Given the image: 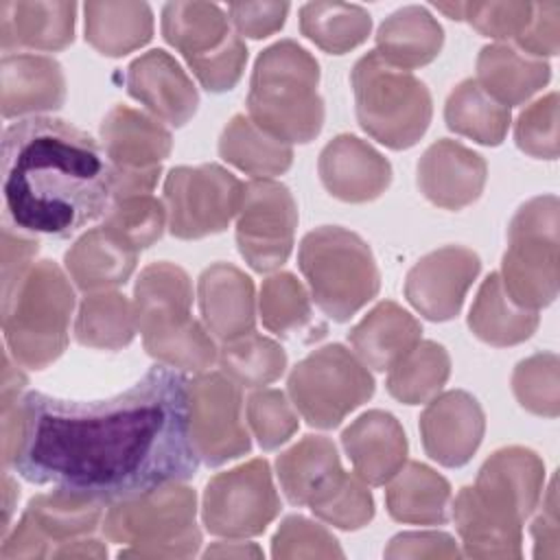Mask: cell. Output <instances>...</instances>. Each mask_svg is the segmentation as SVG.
Masks as SVG:
<instances>
[{
    "mask_svg": "<svg viewBox=\"0 0 560 560\" xmlns=\"http://www.w3.org/2000/svg\"><path fill=\"white\" fill-rule=\"evenodd\" d=\"M2 462L31 483H55L112 503L192 479L188 381L153 365L105 400L2 392Z\"/></svg>",
    "mask_w": 560,
    "mask_h": 560,
    "instance_id": "obj_1",
    "label": "cell"
},
{
    "mask_svg": "<svg viewBox=\"0 0 560 560\" xmlns=\"http://www.w3.org/2000/svg\"><path fill=\"white\" fill-rule=\"evenodd\" d=\"M0 166L4 210L22 232L68 238L112 203L107 155L72 122L35 116L9 125Z\"/></svg>",
    "mask_w": 560,
    "mask_h": 560,
    "instance_id": "obj_2",
    "label": "cell"
},
{
    "mask_svg": "<svg viewBox=\"0 0 560 560\" xmlns=\"http://www.w3.org/2000/svg\"><path fill=\"white\" fill-rule=\"evenodd\" d=\"M319 63L293 39L265 48L252 70L247 112L269 136L291 144L315 140L324 127V101L317 94Z\"/></svg>",
    "mask_w": 560,
    "mask_h": 560,
    "instance_id": "obj_3",
    "label": "cell"
},
{
    "mask_svg": "<svg viewBox=\"0 0 560 560\" xmlns=\"http://www.w3.org/2000/svg\"><path fill=\"white\" fill-rule=\"evenodd\" d=\"M192 284L173 262L147 265L133 287L136 328L144 350L168 368L203 372L219 352L208 330L192 319Z\"/></svg>",
    "mask_w": 560,
    "mask_h": 560,
    "instance_id": "obj_4",
    "label": "cell"
},
{
    "mask_svg": "<svg viewBox=\"0 0 560 560\" xmlns=\"http://www.w3.org/2000/svg\"><path fill=\"white\" fill-rule=\"evenodd\" d=\"M74 291L52 260L31 265L2 291V328L7 352L28 370H44L68 346Z\"/></svg>",
    "mask_w": 560,
    "mask_h": 560,
    "instance_id": "obj_5",
    "label": "cell"
},
{
    "mask_svg": "<svg viewBox=\"0 0 560 560\" xmlns=\"http://www.w3.org/2000/svg\"><path fill=\"white\" fill-rule=\"evenodd\" d=\"M195 512V490L171 481L112 501L101 525L107 540L131 545L118 558H188L201 545Z\"/></svg>",
    "mask_w": 560,
    "mask_h": 560,
    "instance_id": "obj_6",
    "label": "cell"
},
{
    "mask_svg": "<svg viewBox=\"0 0 560 560\" xmlns=\"http://www.w3.org/2000/svg\"><path fill=\"white\" fill-rule=\"evenodd\" d=\"M311 298L335 322H348L381 289V276L370 245L339 225H322L304 234L298 249Z\"/></svg>",
    "mask_w": 560,
    "mask_h": 560,
    "instance_id": "obj_7",
    "label": "cell"
},
{
    "mask_svg": "<svg viewBox=\"0 0 560 560\" xmlns=\"http://www.w3.org/2000/svg\"><path fill=\"white\" fill-rule=\"evenodd\" d=\"M350 83L359 127L376 142L400 151L413 147L429 129L433 114L429 88L409 70L383 61L376 50L354 63Z\"/></svg>",
    "mask_w": 560,
    "mask_h": 560,
    "instance_id": "obj_8",
    "label": "cell"
},
{
    "mask_svg": "<svg viewBox=\"0 0 560 560\" xmlns=\"http://www.w3.org/2000/svg\"><path fill=\"white\" fill-rule=\"evenodd\" d=\"M558 210L556 195H540L525 201L508 225L499 276L518 306L538 311L558 295Z\"/></svg>",
    "mask_w": 560,
    "mask_h": 560,
    "instance_id": "obj_9",
    "label": "cell"
},
{
    "mask_svg": "<svg viewBox=\"0 0 560 560\" xmlns=\"http://www.w3.org/2000/svg\"><path fill=\"white\" fill-rule=\"evenodd\" d=\"M287 392L300 416L317 429H335L374 394L368 368L341 343H328L306 354L291 370Z\"/></svg>",
    "mask_w": 560,
    "mask_h": 560,
    "instance_id": "obj_10",
    "label": "cell"
},
{
    "mask_svg": "<svg viewBox=\"0 0 560 560\" xmlns=\"http://www.w3.org/2000/svg\"><path fill=\"white\" fill-rule=\"evenodd\" d=\"M245 184L219 164L175 166L164 179L168 232L195 241L223 232L238 214Z\"/></svg>",
    "mask_w": 560,
    "mask_h": 560,
    "instance_id": "obj_11",
    "label": "cell"
},
{
    "mask_svg": "<svg viewBox=\"0 0 560 560\" xmlns=\"http://www.w3.org/2000/svg\"><path fill=\"white\" fill-rule=\"evenodd\" d=\"M101 147L112 166V201L151 195L162 173V160L173 149L166 127L138 109L114 105L101 122Z\"/></svg>",
    "mask_w": 560,
    "mask_h": 560,
    "instance_id": "obj_12",
    "label": "cell"
},
{
    "mask_svg": "<svg viewBox=\"0 0 560 560\" xmlns=\"http://www.w3.org/2000/svg\"><path fill=\"white\" fill-rule=\"evenodd\" d=\"M103 499L57 488L50 494H37L28 501L15 529L4 536L0 558H46L85 534H92L103 521Z\"/></svg>",
    "mask_w": 560,
    "mask_h": 560,
    "instance_id": "obj_13",
    "label": "cell"
},
{
    "mask_svg": "<svg viewBox=\"0 0 560 560\" xmlns=\"http://www.w3.org/2000/svg\"><path fill=\"white\" fill-rule=\"evenodd\" d=\"M280 512V497L265 459H252L214 475L201 503V518L210 534L225 538L256 536Z\"/></svg>",
    "mask_w": 560,
    "mask_h": 560,
    "instance_id": "obj_14",
    "label": "cell"
},
{
    "mask_svg": "<svg viewBox=\"0 0 560 560\" xmlns=\"http://www.w3.org/2000/svg\"><path fill=\"white\" fill-rule=\"evenodd\" d=\"M241 411V385L223 372H203L188 381V435L206 466L249 453L252 440Z\"/></svg>",
    "mask_w": 560,
    "mask_h": 560,
    "instance_id": "obj_15",
    "label": "cell"
},
{
    "mask_svg": "<svg viewBox=\"0 0 560 560\" xmlns=\"http://www.w3.org/2000/svg\"><path fill=\"white\" fill-rule=\"evenodd\" d=\"M236 245L245 262L260 273L287 262L298 228V203L291 190L269 177L245 184L236 214Z\"/></svg>",
    "mask_w": 560,
    "mask_h": 560,
    "instance_id": "obj_16",
    "label": "cell"
},
{
    "mask_svg": "<svg viewBox=\"0 0 560 560\" xmlns=\"http://www.w3.org/2000/svg\"><path fill=\"white\" fill-rule=\"evenodd\" d=\"M479 256L462 245H446L422 256L405 278V298L431 322L459 315L464 298L479 276Z\"/></svg>",
    "mask_w": 560,
    "mask_h": 560,
    "instance_id": "obj_17",
    "label": "cell"
},
{
    "mask_svg": "<svg viewBox=\"0 0 560 560\" xmlns=\"http://www.w3.org/2000/svg\"><path fill=\"white\" fill-rule=\"evenodd\" d=\"M542 483V459L532 448L505 446L483 462L472 490L486 508L523 525L540 501Z\"/></svg>",
    "mask_w": 560,
    "mask_h": 560,
    "instance_id": "obj_18",
    "label": "cell"
},
{
    "mask_svg": "<svg viewBox=\"0 0 560 560\" xmlns=\"http://www.w3.org/2000/svg\"><path fill=\"white\" fill-rule=\"evenodd\" d=\"M483 409L477 398L464 389L433 396L420 416L424 453L446 468L468 464L483 440Z\"/></svg>",
    "mask_w": 560,
    "mask_h": 560,
    "instance_id": "obj_19",
    "label": "cell"
},
{
    "mask_svg": "<svg viewBox=\"0 0 560 560\" xmlns=\"http://www.w3.org/2000/svg\"><path fill=\"white\" fill-rule=\"evenodd\" d=\"M127 94L158 120L184 127L197 112L199 94L186 70L166 50H149L133 59L125 74Z\"/></svg>",
    "mask_w": 560,
    "mask_h": 560,
    "instance_id": "obj_20",
    "label": "cell"
},
{
    "mask_svg": "<svg viewBox=\"0 0 560 560\" xmlns=\"http://www.w3.org/2000/svg\"><path fill=\"white\" fill-rule=\"evenodd\" d=\"M317 173L324 188L341 201L365 203L392 184V164L365 140L341 133L319 153Z\"/></svg>",
    "mask_w": 560,
    "mask_h": 560,
    "instance_id": "obj_21",
    "label": "cell"
},
{
    "mask_svg": "<svg viewBox=\"0 0 560 560\" xmlns=\"http://www.w3.org/2000/svg\"><path fill=\"white\" fill-rule=\"evenodd\" d=\"M486 177V160L448 138L433 142L418 162L420 192L444 210H462L477 201L483 192Z\"/></svg>",
    "mask_w": 560,
    "mask_h": 560,
    "instance_id": "obj_22",
    "label": "cell"
},
{
    "mask_svg": "<svg viewBox=\"0 0 560 560\" xmlns=\"http://www.w3.org/2000/svg\"><path fill=\"white\" fill-rule=\"evenodd\" d=\"M197 300L203 324L221 341H232L254 330V282L230 262L206 267L197 282Z\"/></svg>",
    "mask_w": 560,
    "mask_h": 560,
    "instance_id": "obj_23",
    "label": "cell"
},
{
    "mask_svg": "<svg viewBox=\"0 0 560 560\" xmlns=\"http://www.w3.org/2000/svg\"><path fill=\"white\" fill-rule=\"evenodd\" d=\"M341 444L357 477L370 486L387 483L407 459V435L400 422L383 409L361 413L341 433Z\"/></svg>",
    "mask_w": 560,
    "mask_h": 560,
    "instance_id": "obj_24",
    "label": "cell"
},
{
    "mask_svg": "<svg viewBox=\"0 0 560 560\" xmlns=\"http://www.w3.org/2000/svg\"><path fill=\"white\" fill-rule=\"evenodd\" d=\"M66 79L57 59L44 55H4L0 61V109L4 118L59 109Z\"/></svg>",
    "mask_w": 560,
    "mask_h": 560,
    "instance_id": "obj_25",
    "label": "cell"
},
{
    "mask_svg": "<svg viewBox=\"0 0 560 560\" xmlns=\"http://www.w3.org/2000/svg\"><path fill=\"white\" fill-rule=\"evenodd\" d=\"M74 2H0L2 50H61L74 39Z\"/></svg>",
    "mask_w": 560,
    "mask_h": 560,
    "instance_id": "obj_26",
    "label": "cell"
},
{
    "mask_svg": "<svg viewBox=\"0 0 560 560\" xmlns=\"http://www.w3.org/2000/svg\"><path fill=\"white\" fill-rule=\"evenodd\" d=\"M422 326L396 302H378L350 332V346L365 368L385 372L420 341Z\"/></svg>",
    "mask_w": 560,
    "mask_h": 560,
    "instance_id": "obj_27",
    "label": "cell"
},
{
    "mask_svg": "<svg viewBox=\"0 0 560 560\" xmlns=\"http://www.w3.org/2000/svg\"><path fill=\"white\" fill-rule=\"evenodd\" d=\"M162 35L182 52L188 68L221 52L236 37L225 11L212 2H166Z\"/></svg>",
    "mask_w": 560,
    "mask_h": 560,
    "instance_id": "obj_28",
    "label": "cell"
},
{
    "mask_svg": "<svg viewBox=\"0 0 560 560\" xmlns=\"http://www.w3.org/2000/svg\"><path fill=\"white\" fill-rule=\"evenodd\" d=\"M63 262L74 284L85 293H94L125 284L136 269L138 252L98 225L66 252Z\"/></svg>",
    "mask_w": 560,
    "mask_h": 560,
    "instance_id": "obj_29",
    "label": "cell"
},
{
    "mask_svg": "<svg viewBox=\"0 0 560 560\" xmlns=\"http://www.w3.org/2000/svg\"><path fill=\"white\" fill-rule=\"evenodd\" d=\"M551 79L545 59L529 57L508 44H490L477 57V83L501 105L514 107L532 98Z\"/></svg>",
    "mask_w": 560,
    "mask_h": 560,
    "instance_id": "obj_30",
    "label": "cell"
},
{
    "mask_svg": "<svg viewBox=\"0 0 560 560\" xmlns=\"http://www.w3.org/2000/svg\"><path fill=\"white\" fill-rule=\"evenodd\" d=\"M444 44L438 20L418 4L394 11L376 33V52L394 68L411 70L431 63Z\"/></svg>",
    "mask_w": 560,
    "mask_h": 560,
    "instance_id": "obj_31",
    "label": "cell"
},
{
    "mask_svg": "<svg viewBox=\"0 0 560 560\" xmlns=\"http://www.w3.org/2000/svg\"><path fill=\"white\" fill-rule=\"evenodd\" d=\"M451 486L420 462L405 464L385 490V505L394 521L411 525H444L448 521Z\"/></svg>",
    "mask_w": 560,
    "mask_h": 560,
    "instance_id": "obj_32",
    "label": "cell"
},
{
    "mask_svg": "<svg viewBox=\"0 0 560 560\" xmlns=\"http://www.w3.org/2000/svg\"><path fill=\"white\" fill-rule=\"evenodd\" d=\"M453 521L470 558H521V523L481 503L472 486H464L453 503Z\"/></svg>",
    "mask_w": 560,
    "mask_h": 560,
    "instance_id": "obj_33",
    "label": "cell"
},
{
    "mask_svg": "<svg viewBox=\"0 0 560 560\" xmlns=\"http://www.w3.org/2000/svg\"><path fill=\"white\" fill-rule=\"evenodd\" d=\"M276 472L284 497L293 505H308L343 472V468L332 440L324 435H306L278 455Z\"/></svg>",
    "mask_w": 560,
    "mask_h": 560,
    "instance_id": "obj_34",
    "label": "cell"
},
{
    "mask_svg": "<svg viewBox=\"0 0 560 560\" xmlns=\"http://www.w3.org/2000/svg\"><path fill=\"white\" fill-rule=\"evenodd\" d=\"M538 311L518 306L503 289L499 271H492L479 287L468 313V328L481 341L505 348L516 346L538 328Z\"/></svg>",
    "mask_w": 560,
    "mask_h": 560,
    "instance_id": "obj_35",
    "label": "cell"
},
{
    "mask_svg": "<svg viewBox=\"0 0 560 560\" xmlns=\"http://www.w3.org/2000/svg\"><path fill=\"white\" fill-rule=\"evenodd\" d=\"M85 42L105 57H122L153 37L147 2H85Z\"/></svg>",
    "mask_w": 560,
    "mask_h": 560,
    "instance_id": "obj_36",
    "label": "cell"
},
{
    "mask_svg": "<svg viewBox=\"0 0 560 560\" xmlns=\"http://www.w3.org/2000/svg\"><path fill=\"white\" fill-rule=\"evenodd\" d=\"M219 155L247 175L273 177L289 171L291 144L269 136L249 116L236 114L219 138Z\"/></svg>",
    "mask_w": 560,
    "mask_h": 560,
    "instance_id": "obj_37",
    "label": "cell"
},
{
    "mask_svg": "<svg viewBox=\"0 0 560 560\" xmlns=\"http://www.w3.org/2000/svg\"><path fill=\"white\" fill-rule=\"evenodd\" d=\"M444 120L451 131L497 147L508 133L510 107L494 101L475 79H464L446 98Z\"/></svg>",
    "mask_w": 560,
    "mask_h": 560,
    "instance_id": "obj_38",
    "label": "cell"
},
{
    "mask_svg": "<svg viewBox=\"0 0 560 560\" xmlns=\"http://www.w3.org/2000/svg\"><path fill=\"white\" fill-rule=\"evenodd\" d=\"M133 304L116 291H94L81 300L74 339L81 346L98 350H120L136 335Z\"/></svg>",
    "mask_w": 560,
    "mask_h": 560,
    "instance_id": "obj_39",
    "label": "cell"
},
{
    "mask_svg": "<svg viewBox=\"0 0 560 560\" xmlns=\"http://www.w3.org/2000/svg\"><path fill=\"white\" fill-rule=\"evenodd\" d=\"M372 18L359 4L306 2L300 7V31L324 52L343 55L370 35Z\"/></svg>",
    "mask_w": 560,
    "mask_h": 560,
    "instance_id": "obj_40",
    "label": "cell"
},
{
    "mask_svg": "<svg viewBox=\"0 0 560 560\" xmlns=\"http://www.w3.org/2000/svg\"><path fill=\"white\" fill-rule=\"evenodd\" d=\"M389 396L405 405H420L438 396L451 374V359L444 346L418 341L394 368L387 370Z\"/></svg>",
    "mask_w": 560,
    "mask_h": 560,
    "instance_id": "obj_41",
    "label": "cell"
},
{
    "mask_svg": "<svg viewBox=\"0 0 560 560\" xmlns=\"http://www.w3.org/2000/svg\"><path fill=\"white\" fill-rule=\"evenodd\" d=\"M217 359L221 372L241 387L273 383L287 368V352L282 346L254 330L232 341H223Z\"/></svg>",
    "mask_w": 560,
    "mask_h": 560,
    "instance_id": "obj_42",
    "label": "cell"
},
{
    "mask_svg": "<svg viewBox=\"0 0 560 560\" xmlns=\"http://www.w3.org/2000/svg\"><path fill=\"white\" fill-rule=\"evenodd\" d=\"M258 313L262 326L280 337H291L304 330L313 319L308 293L289 271L273 273L262 282Z\"/></svg>",
    "mask_w": 560,
    "mask_h": 560,
    "instance_id": "obj_43",
    "label": "cell"
},
{
    "mask_svg": "<svg viewBox=\"0 0 560 560\" xmlns=\"http://www.w3.org/2000/svg\"><path fill=\"white\" fill-rule=\"evenodd\" d=\"M166 208L160 199L151 195H136L114 199L105 212L103 228L133 252H140L160 241Z\"/></svg>",
    "mask_w": 560,
    "mask_h": 560,
    "instance_id": "obj_44",
    "label": "cell"
},
{
    "mask_svg": "<svg viewBox=\"0 0 560 560\" xmlns=\"http://www.w3.org/2000/svg\"><path fill=\"white\" fill-rule=\"evenodd\" d=\"M311 512L339 529H361L374 518V499L365 481L346 470L311 503Z\"/></svg>",
    "mask_w": 560,
    "mask_h": 560,
    "instance_id": "obj_45",
    "label": "cell"
},
{
    "mask_svg": "<svg viewBox=\"0 0 560 560\" xmlns=\"http://www.w3.org/2000/svg\"><path fill=\"white\" fill-rule=\"evenodd\" d=\"M556 352H538L514 368L512 392L518 405L536 416L556 418L560 411V381Z\"/></svg>",
    "mask_w": 560,
    "mask_h": 560,
    "instance_id": "obj_46",
    "label": "cell"
},
{
    "mask_svg": "<svg viewBox=\"0 0 560 560\" xmlns=\"http://www.w3.org/2000/svg\"><path fill=\"white\" fill-rule=\"evenodd\" d=\"M247 422L262 451L282 446L298 431V413L280 389H260L249 394Z\"/></svg>",
    "mask_w": 560,
    "mask_h": 560,
    "instance_id": "obj_47",
    "label": "cell"
},
{
    "mask_svg": "<svg viewBox=\"0 0 560 560\" xmlns=\"http://www.w3.org/2000/svg\"><path fill=\"white\" fill-rule=\"evenodd\" d=\"M514 140L532 158H558V92H549L521 112L514 125Z\"/></svg>",
    "mask_w": 560,
    "mask_h": 560,
    "instance_id": "obj_48",
    "label": "cell"
},
{
    "mask_svg": "<svg viewBox=\"0 0 560 560\" xmlns=\"http://www.w3.org/2000/svg\"><path fill=\"white\" fill-rule=\"evenodd\" d=\"M273 558H343L337 538L304 516H287L271 538Z\"/></svg>",
    "mask_w": 560,
    "mask_h": 560,
    "instance_id": "obj_49",
    "label": "cell"
},
{
    "mask_svg": "<svg viewBox=\"0 0 560 560\" xmlns=\"http://www.w3.org/2000/svg\"><path fill=\"white\" fill-rule=\"evenodd\" d=\"M534 2H464L462 20L477 33L494 39H516L532 20Z\"/></svg>",
    "mask_w": 560,
    "mask_h": 560,
    "instance_id": "obj_50",
    "label": "cell"
},
{
    "mask_svg": "<svg viewBox=\"0 0 560 560\" xmlns=\"http://www.w3.org/2000/svg\"><path fill=\"white\" fill-rule=\"evenodd\" d=\"M289 9V2H232L228 15L238 35L262 39L284 26Z\"/></svg>",
    "mask_w": 560,
    "mask_h": 560,
    "instance_id": "obj_51",
    "label": "cell"
},
{
    "mask_svg": "<svg viewBox=\"0 0 560 560\" xmlns=\"http://www.w3.org/2000/svg\"><path fill=\"white\" fill-rule=\"evenodd\" d=\"M525 55L542 59V55H558L560 48V2H536L532 20L516 37Z\"/></svg>",
    "mask_w": 560,
    "mask_h": 560,
    "instance_id": "obj_52",
    "label": "cell"
},
{
    "mask_svg": "<svg viewBox=\"0 0 560 560\" xmlns=\"http://www.w3.org/2000/svg\"><path fill=\"white\" fill-rule=\"evenodd\" d=\"M385 558H459L455 540L444 532H405L389 540Z\"/></svg>",
    "mask_w": 560,
    "mask_h": 560,
    "instance_id": "obj_53",
    "label": "cell"
},
{
    "mask_svg": "<svg viewBox=\"0 0 560 560\" xmlns=\"http://www.w3.org/2000/svg\"><path fill=\"white\" fill-rule=\"evenodd\" d=\"M558 501H556V477L551 479L542 508L532 523L534 558H558L560 556V532H558Z\"/></svg>",
    "mask_w": 560,
    "mask_h": 560,
    "instance_id": "obj_54",
    "label": "cell"
},
{
    "mask_svg": "<svg viewBox=\"0 0 560 560\" xmlns=\"http://www.w3.org/2000/svg\"><path fill=\"white\" fill-rule=\"evenodd\" d=\"M39 243L13 232L9 225L2 230V291H7L31 267Z\"/></svg>",
    "mask_w": 560,
    "mask_h": 560,
    "instance_id": "obj_55",
    "label": "cell"
},
{
    "mask_svg": "<svg viewBox=\"0 0 560 560\" xmlns=\"http://www.w3.org/2000/svg\"><path fill=\"white\" fill-rule=\"evenodd\" d=\"M107 549L98 540H74L59 547L52 558H105Z\"/></svg>",
    "mask_w": 560,
    "mask_h": 560,
    "instance_id": "obj_56",
    "label": "cell"
},
{
    "mask_svg": "<svg viewBox=\"0 0 560 560\" xmlns=\"http://www.w3.org/2000/svg\"><path fill=\"white\" fill-rule=\"evenodd\" d=\"M206 558L210 556H262V551L256 545H243V542H217L212 547H208V551L203 553Z\"/></svg>",
    "mask_w": 560,
    "mask_h": 560,
    "instance_id": "obj_57",
    "label": "cell"
},
{
    "mask_svg": "<svg viewBox=\"0 0 560 560\" xmlns=\"http://www.w3.org/2000/svg\"><path fill=\"white\" fill-rule=\"evenodd\" d=\"M20 488L11 481L9 475H4V529H7V523H9V516H11V508H13V501H11V494L18 492Z\"/></svg>",
    "mask_w": 560,
    "mask_h": 560,
    "instance_id": "obj_58",
    "label": "cell"
},
{
    "mask_svg": "<svg viewBox=\"0 0 560 560\" xmlns=\"http://www.w3.org/2000/svg\"><path fill=\"white\" fill-rule=\"evenodd\" d=\"M438 11L446 13L451 20H462V9H464V2H451V4H435Z\"/></svg>",
    "mask_w": 560,
    "mask_h": 560,
    "instance_id": "obj_59",
    "label": "cell"
}]
</instances>
